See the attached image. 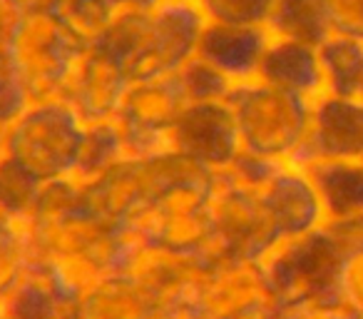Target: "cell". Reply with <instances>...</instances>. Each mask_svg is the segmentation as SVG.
Returning a JSON list of instances; mask_svg holds the SVG:
<instances>
[{"mask_svg":"<svg viewBox=\"0 0 363 319\" xmlns=\"http://www.w3.org/2000/svg\"><path fill=\"white\" fill-rule=\"evenodd\" d=\"M26 227L30 239V267L45 274L70 299L97 279L122 272L132 249L120 225L87 205L85 190L82 198L67 207L28 217Z\"/></svg>","mask_w":363,"mask_h":319,"instance_id":"6da1fadb","label":"cell"},{"mask_svg":"<svg viewBox=\"0 0 363 319\" xmlns=\"http://www.w3.org/2000/svg\"><path fill=\"white\" fill-rule=\"evenodd\" d=\"M311 102L259 77L234 82L227 105L234 115L242 152L274 163H294L306 140Z\"/></svg>","mask_w":363,"mask_h":319,"instance_id":"7a4b0ae2","label":"cell"},{"mask_svg":"<svg viewBox=\"0 0 363 319\" xmlns=\"http://www.w3.org/2000/svg\"><path fill=\"white\" fill-rule=\"evenodd\" d=\"M214 173L189 175L164 188L152 202L137 210L122 232L130 244H160L179 252H199L217 259L212 220Z\"/></svg>","mask_w":363,"mask_h":319,"instance_id":"3957f363","label":"cell"},{"mask_svg":"<svg viewBox=\"0 0 363 319\" xmlns=\"http://www.w3.org/2000/svg\"><path fill=\"white\" fill-rule=\"evenodd\" d=\"M85 135V120L67 100H38L8 127L3 155L40 183L75 178Z\"/></svg>","mask_w":363,"mask_h":319,"instance_id":"277c9868","label":"cell"},{"mask_svg":"<svg viewBox=\"0 0 363 319\" xmlns=\"http://www.w3.org/2000/svg\"><path fill=\"white\" fill-rule=\"evenodd\" d=\"M3 45L30 102L62 97L72 72L90 48L67 26L62 13L13 18Z\"/></svg>","mask_w":363,"mask_h":319,"instance_id":"5b68a950","label":"cell"},{"mask_svg":"<svg viewBox=\"0 0 363 319\" xmlns=\"http://www.w3.org/2000/svg\"><path fill=\"white\" fill-rule=\"evenodd\" d=\"M341 259L343 242L328 225L274 244L262 264L277 309L338 299Z\"/></svg>","mask_w":363,"mask_h":319,"instance_id":"8992f818","label":"cell"},{"mask_svg":"<svg viewBox=\"0 0 363 319\" xmlns=\"http://www.w3.org/2000/svg\"><path fill=\"white\" fill-rule=\"evenodd\" d=\"M204 16L192 0H162L145 13L140 38L125 72L132 82L174 75L197 55Z\"/></svg>","mask_w":363,"mask_h":319,"instance_id":"52a82bcc","label":"cell"},{"mask_svg":"<svg viewBox=\"0 0 363 319\" xmlns=\"http://www.w3.org/2000/svg\"><path fill=\"white\" fill-rule=\"evenodd\" d=\"M187 97L174 75L137 80L130 85L115 122L120 127L125 157H152L167 152V137Z\"/></svg>","mask_w":363,"mask_h":319,"instance_id":"ba28073f","label":"cell"},{"mask_svg":"<svg viewBox=\"0 0 363 319\" xmlns=\"http://www.w3.org/2000/svg\"><path fill=\"white\" fill-rule=\"evenodd\" d=\"M212 220L217 257L264 259L279 244L259 193L229 173H214Z\"/></svg>","mask_w":363,"mask_h":319,"instance_id":"9c48e42d","label":"cell"},{"mask_svg":"<svg viewBox=\"0 0 363 319\" xmlns=\"http://www.w3.org/2000/svg\"><path fill=\"white\" fill-rule=\"evenodd\" d=\"M264 304H274V299L262 259L217 257L202 274L187 307L199 319H227Z\"/></svg>","mask_w":363,"mask_h":319,"instance_id":"30bf717a","label":"cell"},{"mask_svg":"<svg viewBox=\"0 0 363 319\" xmlns=\"http://www.w3.org/2000/svg\"><path fill=\"white\" fill-rule=\"evenodd\" d=\"M167 145L172 152L189 157L192 163L212 173L229 170L242 152L234 115L227 100L187 102L172 125Z\"/></svg>","mask_w":363,"mask_h":319,"instance_id":"8fae6325","label":"cell"},{"mask_svg":"<svg viewBox=\"0 0 363 319\" xmlns=\"http://www.w3.org/2000/svg\"><path fill=\"white\" fill-rule=\"evenodd\" d=\"M212 259L209 254L179 252L160 244H132L122 272L130 274L160 307H169L189 304Z\"/></svg>","mask_w":363,"mask_h":319,"instance_id":"7c38bea8","label":"cell"},{"mask_svg":"<svg viewBox=\"0 0 363 319\" xmlns=\"http://www.w3.org/2000/svg\"><path fill=\"white\" fill-rule=\"evenodd\" d=\"M363 160V100L323 92L311 102L308 132L294 165Z\"/></svg>","mask_w":363,"mask_h":319,"instance_id":"4fadbf2b","label":"cell"},{"mask_svg":"<svg viewBox=\"0 0 363 319\" xmlns=\"http://www.w3.org/2000/svg\"><path fill=\"white\" fill-rule=\"evenodd\" d=\"M257 193L279 242L326 225L316 185L301 165L284 163Z\"/></svg>","mask_w":363,"mask_h":319,"instance_id":"5bb4252c","label":"cell"},{"mask_svg":"<svg viewBox=\"0 0 363 319\" xmlns=\"http://www.w3.org/2000/svg\"><path fill=\"white\" fill-rule=\"evenodd\" d=\"M130 85L132 80L127 77L125 67L90 45L72 72L62 100L70 102L85 125H95V122L115 120Z\"/></svg>","mask_w":363,"mask_h":319,"instance_id":"9a60e30c","label":"cell"},{"mask_svg":"<svg viewBox=\"0 0 363 319\" xmlns=\"http://www.w3.org/2000/svg\"><path fill=\"white\" fill-rule=\"evenodd\" d=\"M272 33L262 26H219L207 23L197 45V55L212 63L232 82L257 77Z\"/></svg>","mask_w":363,"mask_h":319,"instance_id":"2e32d148","label":"cell"},{"mask_svg":"<svg viewBox=\"0 0 363 319\" xmlns=\"http://www.w3.org/2000/svg\"><path fill=\"white\" fill-rule=\"evenodd\" d=\"M257 77L308 97V100H316L318 95L326 92L318 45L294 40V38L272 36L262 63H259Z\"/></svg>","mask_w":363,"mask_h":319,"instance_id":"e0dca14e","label":"cell"},{"mask_svg":"<svg viewBox=\"0 0 363 319\" xmlns=\"http://www.w3.org/2000/svg\"><path fill=\"white\" fill-rule=\"evenodd\" d=\"M160 304L125 272L107 274L82 289L67 309V319H155Z\"/></svg>","mask_w":363,"mask_h":319,"instance_id":"ac0fdd59","label":"cell"},{"mask_svg":"<svg viewBox=\"0 0 363 319\" xmlns=\"http://www.w3.org/2000/svg\"><path fill=\"white\" fill-rule=\"evenodd\" d=\"M321 198L326 225L363 215V160H323L303 165Z\"/></svg>","mask_w":363,"mask_h":319,"instance_id":"d6986e66","label":"cell"},{"mask_svg":"<svg viewBox=\"0 0 363 319\" xmlns=\"http://www.w3.org/2000/svg\"><path fill=\"white\" fill-rule=\"evenodd\" d=\"M326 92L363 100V43L353 38L328 36L318 45Z\"/></svg>","mask_w":363,"mask_h":319,"instance_id":"ffe728a7","label":"cell"},{"mask_svg":"<svg viewBox=\"0 0 363 319\" xmlns=\"http://www.w3.org/2000/svg\"><path fill=\"white\" fill-rule=\"evenodd\" d=\"M72 299L62 294L45 274L28 267V274L21 279L0 309L11 319H67Z\"/></svg>","mask_w":363,"mask_h":319,"instance_id":"44dd1931","label":"cell"},{"mask_svg":"<svg viewBox=\"0 0 363 319\" xmlns=\"http://www.w3.org/2000/svg\"><path fill=\"white\" fill-rule=\"evenodd\" d=\"M267 28L272 36L321 45L331 36L326 0H277Z\"/></svg>","mask_w":363,"mask_h":319,"instance_id":"7402d4cb","label":"cell"},{"mask_svg":"<svg viewBox=\"0 0 363 319\" xmlns=\"http://www.w3.org/2000/svg\"><path fill=\"white\" fill-rule=\"evenodd\" d=\"M343 242V259L338 269L336 297L363 319V215L346 222L328 225Z\"/></svg>","mask_w":363,"mask_h":319,"instance_id":"603a6c76","label":"cell"},{"mask_svg":"<svg viewBox=\"0 0 363 319\" xmlns=\"http://www.w3.org/2000/svg\"><path fill=\"white\" fill-rule=\"evenodd\" d=\"M30 267V239L23 220L0 212V304L21 284Z\"/></svg>","mask_w":363,"mask_h":319,"instance_id":"cb8c5ba5","label":"cell"},{"mask_svg":"<svg viewBox=\"0 0 363 319\" xmlns=\"http://www.w3.org/2000/svg\"><path fill=\"white\" fill-rule=\"evenodd\" d=\"M122 157H125V145H122L120 127H117L115 120L87 125L85 145H82V155L75 170V180L82 185L90 183L97 175L110 170L115 163H120Z\"/></svg>","mask_w":363,"mask_h":319,"instance_id":"d4e9b609","label":"cell"},{"mask_svg":"<svg viewBox=\"0 0 363 319\" xmlns=\"http://www.w3.org/2000/svg\"><path fill=\"white\" fill-rule=\"evenodd\" d=\"M43 183L0 152V212L26 222L30 217Z\"/></svg>","mask_w":363,"mask_h":319,"instance_id":"484cf974","label":"cell"},{"mask_svg":"<svg viewBox=\"0 0 363 319\" xmlns=\"http://www.w3.org/2000/svg\"><path fill=\"white\" fill-rule=\"evenodd\" d=\"M177 80H179L182 92H184L187 102L227 100L229 90H232V85H234L224 72H219L212 63L202 60L199 55H194L187 65L177 72Z\"/></svg>","mask_w":363,"mask_h":319,"instance_id":"4316f807","label":"cell"},{"mask_svg":"<svg viewBox=\"0 0 363 319\" xmlns=\"http://www.w3.org/2000/svg\"><path fill=\"white\" fill-rule=\"evenodd\" d=\"M207 23L267 28L277 0H192Z\"/></svg>","mask_w":363,"mask_h":319,"instance_id":"83f0119b","label":"cell"},{"mask_svg":"<svg viewBox=\"0 0 363 319\" xmlns=\"http://www.w3.org/2000/svg\"><path fill=\"white\" fill-rule=\"evenodd\" d=\"M117 13H120V8L112 6L110 0H67L62 8V18L67 21V26L87 45H92L112 26Z\"/></svg>","mask_w":363,"mask_h":319,"instance_id":"f1b7e54d","label":"cell"},{"mask_svg":"<svg viewBox=\"0 0 363 319\" xmlns=\"http://www.w3.org/2000/svg\"><path fill=\"white\" fill-rule=\"evenodd\" d=\"M28 105H30V95L0 40V127L8 130Z\"/></svg>","mask_w":363,"mask_h":319,"instance_id":"f546056e","label":"cell"},{"mask_svg":"<svg viewBox=\"0 0 363 319\" xmlns=\"http://www.w3.org/2000/svg\"><path fill=\"white\" fill-rule=\"evenodd\" d=\"M326 18L331 36L363 43V0H326Z\"/></svg>","mask_w":363,"mask_h":319,"instance_id":"4dcf8cb0","label":"cell"},{"mask_svg":"<svg viewBox=\"0 0 363 319\" xmlns=\"http://www.w3.org/2000/svg\"><path fill=\"white\" fill-rule=\"evenodd\" d=\"M281 319H361V317H356L341 299H321V302H308L291 309H284Z\"/></svg>","mask_w":363,"mask_h":319,"instance_id":"1f68e13d","label":"cell"},{"mask_svg":"<svg viewBox=\"0 0 363 319\" xmlns=\"http://www.w3.org/2000/svg\"><path fill=\"white\" fill-rule=\"evenodd\" d=\"M11 18L23 16H48V13H62L67 0H3Z\"/></svg>","mask_w":363,"mask_h":319,"instance_id":"d6a6232c","label":"cell"},{"mask_svg":"<svg viewBox=\"0 0 363 319\" xmlns=\"http://www.w3.org/2000/svg\"><path fill=\"white\" fill-rule=\"evenodd\" d=\"M227 319H281V309H277L274 304H264V307L247 309V312H239Z\"/></svg>","mask_w":363,"mask_h":319,"instance_id":"836d02e7","label":"cell"},{"mask_svg":"<svg viewBox=\"0 0 363 319\" xmlns=\"http://www.w3.org/2000/svg\"><path fill=\"white\" fill-rule=\"evenodd\" d=\"M155 319H199L187 304H169V307H160Z\"/></svg>","mask_w":363,"mask_h":319,"instance_id":"e575fe53","label":"cell"},{"mask_svg":"<svg viewBox=\"0 0 363 319\" xmlns=\"http://www.w3.org/2000/svg\"><path fill=\"white\" fill-rule=\"evenodd\" d=\"M110 3L120 8V11H125V8H142V11H150V8L160 6L162 0H110Z\"/></svg>","mask_w":363,"mask_h":319,"instance_id":"d590c367","label":"cell"},{"mask_svg":"<svg viewBox=\"0 0 363 319\" xmlns=\"http://www.w3.org/2000/svg\"><path fill=\"white\" fill-rule=\"evenodd\" d=\"M11 13H8V8H6V3L0 0V40L6 38V33H8V26H11Z\"/></svg>","mask_w":363,"mask_h":319,"instance_id":"8d00e7d4","label":"cell"},{"mask_svg":"<svg viewBox=\"0 0 363 319\" xmlns=\"http://www.w3.org/2000/svg\"><path fill=\"white\" fill-rule=\"evenodd\" d=\"M6 127H0V152H3V142H6Z\"/></svg>","mask_w":363,"mask_h":319,"instance_id":"74e56055","label":"cell"},{"mask_svg":"<svg viewBox=\"0 0 363 319\" xmlns=\"http://www.w3.org/2000/svg\"><path fill=\"white\" fill-rule=\"evenodd\" d=\"M0 319H11V317H8V314L3 312V309H0Z\"/></svg>","mask_w":363,"mask_h":319,"instance_id":"f35d334b","label":"cell"}]
</instances>
